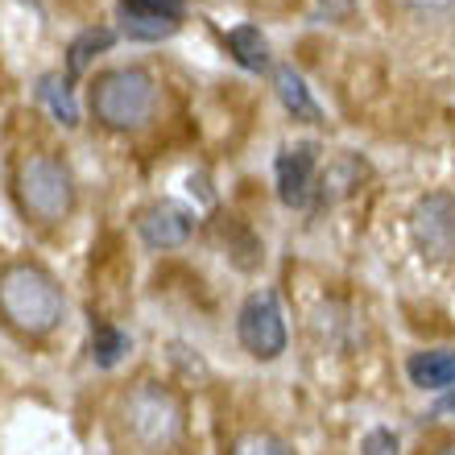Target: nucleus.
Here are the masks:
<instances>
[{
	"instance_id": "f3484780",
	"label": "nucleus",
	"mask_w": 455,
	"mask_h": 455,
	"mask_svg": "<svg viewBox=\"0 0 455 455\" xmlns=\"http://www.w3.org/2000/svg\"><path fill=\"white\" fill-rule=\"evenodd\" d=\"M360 455H397V435L377 427V431H369L360 439Z\"/></svg>"
},
{
	"instance_id": "dca6fc26",
	"label": "nucleus",
	"mask_w": 455,
	"mask_h": 455,
	"mask_svg": "<svg viewBox=\"0 0 455 455\" xmlns=\"http://www.w3.org/2000/svg\"><path fill=\"white\" fill-rule=\"evenodd\" d=\"M232 455H294V451H290V443H282L277 435L252 431V435H244V439H236Z\"/></svg>"
},
{
	"instance_id": "6ab92c4d",
	"label": "nucleus",
	"mask_w": 455,
	"mask_h": 455,
	"mask_svg": "<svg viewBox=\"0 0 455 455\" xmlns=\"http://www.w3.org/2000/svg\"><path fill=\"white\" fill-rule=\"evenodd\" d=\"M145 9H157L166 12V17H174V21H182V0H141Z\"/></svg>"
},
{
	"instance_id": "4468645a",
	"label": "nucleus",
	"mask_w": 455,
	"mask_h": 455,
	"mask_svg": "<svg viewBox=\"0 0 455 455\" xmlns=\"http://www.w3.org/2000/svg\"><path fill=\"white\" fill-rule=\"evenodd\" d=\"M112 42H116V34H112V29H104V25H92V29H84V34H79L71 46H67V67H71V75L84 71L87 62L96 59L100 50H108Z\"/></svg>"
},
{
	"instance_id": "a211bd4d",
	"label": "nucleus",
	"mask_w": 455,
	"mask_h": 455,
	"mask_svg": "<svg viewBox=\"0 0 455 455\" xmlns=\"http://www.w3.org/2000/svg\"><path fill=\"white\" fill-rule=\"evenodd\" d=\"M414 17H451L455 0H402Z\"/></svg>"
},
{
	"instance_id": "39448f33",
	"label": "nucleus",
	"mask_w": 455,
	"mask_h": 455,
	"mask_svg": "<svg viewBox=\"0 0 455 455\" xmlns=\"http://www.w3.org/2000/svg\"><path fill=\"white\" fill-rule=\"evenodd\" d=\"M236 336L244 344V352H252L257 360H274L286 352V323H282V307H277L274 290L249 294V302L240 307Z\"/></svg>"
},
{
	"instance_id": "0eeeda50",
	"label": "nucleus",
	"mask_w": 455,
	"mask_h": 455,
	"mask_svg": "<svg viewBox=\"0 0 455 455\" xmlns=\"http://www.w3.org/2000/svg\"><path fill=\"white\" fill-rule=\"evenodd\" d=\"M315 154H319V145L302 141V145L282 149V157H277V195H282V204L286 207H302L307 199H311Z\"/></svg>"
},
{
	"instance_id": "423d86ee",
	"label": "nucleus",
	"mask_w": 455,
	"mask_h": 455,
	"mask_svg": "<svg viewBox=\"0 0 455 455\" xmlns=\"http://www.w3.org/2000/svg\"><path fill=\"white\" fill-rule=\"evenodd\" d=\"M410 232L431 261H455V195L431 191L427 199H419L410 216Z\"/></svg>"
},
{
	"instance_id": "ddd939ff",
	"label": "nucleus",
	"mask_w": 455,
	"mask_h": 455,
	"mask_svg": "<svg viewBox=\"0 0 455 455\" xmlns=\"http://www.w3.org/2000/svg\"><path fill=\"white\" fill-rule=\"evenodd\" d=\"M37 96L46 100V108L54 112V120H62L67 129H75V124H79V108H75L67 79H59V75H42V79H37Z\"/></svg>"
},
{
	"instance_id": "20e7f679",
	"label": "nucleus",
	"mask_w": 455,
	"mask_h": 455,
	"mask_svg": "<svg viewBox=\"0 0 455 455\" xmlns=\"http://www.w3.org/2000/svg\"><path fill=\"white\" fill-rule=\"evenodd\" d=\"M182 402L162 385H137L124 402V427L141 447H170L182 435Z\"/></svg>"
},
{
	"instance_id": "f03ea898",
	"label": "nucleus",
	"mask_w": 455,
	"mask_h": 455,
	"mask_svg": "<svg viewBox=\"0 0 455 455\" xmlns=\"http://www.w3.org/2000/svg\"><path fill=\"white\" fill-rule=\"evenodd\" d=\"M17 199L37 224H59L75 207L71 170L50 154H29L17 166Z\"/></svg>"
},
{
	"instance_id": "412c9836",
	"label": "nucleus",
	"mask_w": 455,
	"mask_h": 455,
	"mask_svg": "<svg viewBox=\"0 0 455 455\" xmlns=\"http://www.w3.org/2000/svg\"><path fill=\"white\" fill-rule=\"evenodd\" d=\"M439 455H455V443H451V447H443V451H439Z\"/></svg>"
},
{
	"instance_id": "2eb2a0df",
	"label": "nucleus",
	"mask_w": 455,
	"mask_h": 455,
	"mask_svg": "<svg viewBox=\"0 0 455 455\" xmlns=\"http://www.w3.org/2000/svg\"><path fill=\"white\" fill-rule=\"evenodd\" d=\"M129 347H132V339L124 336V331H116L112 323H96V327H92V360H96L100 369L120 364Z\"/></svg>"
},
{
	"instance_id": "6e6552de",
	"label": "nucleus",
	"mask_w": 455,
	"mask_h": 455,
	"mask_svg": "<svg viewBox=\"0 0 455 455\" xmlns=\"http://www.w3.org/2000/svg\"><path fill=\"white\" fill-rule=\"evenodd\" d=\"M191 228H195L191 212L179 204H154L137 220V232H141V240L149 249H179V244H187Z\"/></svg>"
},
{
	"instance_id": "7ed1b4c3",
	"label": "nucleus",
	"mask_w": 455,
	"mask_h": 455,
	"mask_svg": "<svg viewBox=\"0 0 455 455\" xmlns=\"http://www.w3.org/2000/svg\"><path fill=\"white\" fill-rule=\"evenodd\" d=\"M157 84L137 67H120V71L100 75L92 87V108L108 129H141L154 116Z\"/></svg>"
},
{
	"instance_id": "9d476101",
	"label": "nucleus",
	"mask_w": 455,
	"mask_h": 455,
	"mask_svg": "<svg viewBox=\"0 0 455 455\" xmlns=\"http://www.w3.org/2000/svg\"><path fill=\"white\" fill-rule=\"evenodd\" d=\"M410 381L419 389H451L455 385V347H435V352H414L406 364Z\"/></svg>"
},
{
	"instance_id": "f8f14e48",
	"label": "nucleus",
	"mask_w": 455,
	"mask_h": 455,
	"mask_svg": "<svg viewBox=\"0 0 455 455\" xmlns=\"http://www.w3.org/2000/svg\"><path fill=\"white\" fill-rule=\"evenodd\" d=\"M228 50H232V59L244 67V71H265L269 67V42L257 25H236L232 34H228Z\"/></svg>"
},
{
	"instance_id": "1a4fd4ad",
	"label": "nucleus",
	"mask_w": 455,
	"mask_h": 455,
	"mask_svg": "<svg viewBox=\"0 0 455 455\" xmlns=\"http://www.w3.org/2000/svg\"><path fill=\"white\" fill-rule=\"evenodd\" d=\"M116 12H120L124 34H129L132 42H162V37H170L179 29L174 17H166V12H157V9H145L141 0H120Z\"/></svg>"
},
{
	"instance_id": "9b49d317",
	"label": "nucleus",
	"mask_w": 455,
	"mask_h": 455,
	"mask_svg": "<svg viewBox=\"0 0 455 455\" xmlns=\"http://www.w3.org/2000/svg\"><path fill=\"white\" fill-rule=\"evenodd\" d=\"M274 92H277V100H282V108H286L294 120H307V124L319 120V104L311 100V87L302 84V75L294 71V67H277Z\"/></svg>"
},
{
	"instance_id": "aec40b11",
	"label": "nucleus",
	"mask_w": 455,
	"mask_h": 455,
	"mask_svg": "<svg viewBox=\"0 0 455 455\" xmlns=\"http://www.w3.org/2000/svg\"><path fill=\"white\" fill-rule=\"evenodd\" d=\"M323 12L327 17H347V12H352V0H323Z\"/></svg>"
},
{
	"instance_id": "f257e3e1",
	"label": "nucleus",
	"mask_w": 455,
	"mask_h": 455,
	"mask_svg": "<svg viewBox=\"0 0 455 455\" xmlns=\"http://www.w3.org/2000/svg\"><path fill=\"white\" fill-rule=\"evenodd\" d=\"M67 311L59 282L37 265H9L0 269V319L21 336H46Z\"/></svg>"
}]
</instances>
